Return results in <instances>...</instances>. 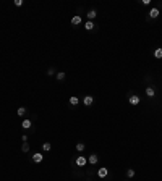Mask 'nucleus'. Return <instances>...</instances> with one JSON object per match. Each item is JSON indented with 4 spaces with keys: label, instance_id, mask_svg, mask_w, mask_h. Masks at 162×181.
<instances>
[{
    "label": "nucleus",
    "instance_id": "nucleus-11",
    "mask_svg": "<svg viewBox=\"0 0 162 181\" xmlns=\"http://www.w3.org/2000/svg\"><path fill=\"white\" fill-rule=\"evenodd\" d=\"M96 16H97V13H96V10H91V11H88V18H89V21H92Z\"/></svg>",
    "mask_w": 162,
    "mask_h": 181
},
{
    "label": "nucleus",
    "instance_id": "nucleus-13",
    "mask_svg": "<svg viewBox=\"0 0 162 181\" xmlns=\"http://www.w3.org/2000/svg\"><path fill=\"white\" fill-rule=\"evenodd\" d=\"M78 104H80V99H78V97H75V95H73V97H70V105H78Z\"/></svg>",
    "mask_w": 162,
    "mask_h": 181
},
{
    "label": "nucleus",
    "instance_id": "nucleus-6",
    "mask_svg": "<svg viewBox=\"0 0 162 181\" xmlns=\"http://www.w3.org/2000/svg\"><path fill=\"white\" fill-rule=\"evenodd\" d=\"M71 24H73V26H78V24H81V16H73V18H71Z\"/></svg>",
    "mask_w": 162,
    "mask_h": 181
},
{
    "label": "nucleus",
    "instance_id": "nucleus-16",
    "mask_svg": "<svg viewBox=\"0 0 162 181\" xmlns=\"http://www.w3.org/2000/svg\"><path fill=\"white\" fill-rule=\"evenodd\" d=\"M18 117H23V115H25V113H26V108L25 107H20V108H18Z\"/></svg>",
    "mask_w": 162,
    "mask_h": 181
},
{
    "label": "nucleus",
    "instance_id": "nucleus-18",
    "mask_svg": "<svg viewBox=\"0 0 162 181\" xmlns=\"http://www.w3.org/2000/svg\"><path fill=\"white\" fill-rule=\"evenodd\" d=\"M55 79H57V81H63V79H65V73H63V71H62V73H58Z\"/></svg>",
    "mask_w": 162,
    "mask_h": 181
},
{
    "label": "nucleus",
    "instance_id": "nucleus-22",
    "mask_svg": "<svg viewBox=\"0 0 162 181\" xmlns=\"http://www.w3.org/2000/svg\"><path fill=\"white\" fill-rule=\"evenodd\" d=\"M141 3L143 5H149V3H151V0H141Z\"/></svg>",
    "mask_w": 162,
    "mask_h": 181
},
{
    "label": "nucleus",
    "instance_id": "nucleus-15",
    "mask_svg": "<svg viewBox=\"0 0 162 181\" xmlns=\"http://www.w3.org/2000/svg\"><path fill=\"white\" fill-rule=\"evenodd\" d=\"M154 57H156V58H162V49H160V47L154 50Z\"/></svg>",
    "mask_w": 162,
    "mask_h": 181
},
{
    "label": "nucleus",
    "instance_id": "nucleus-9",
    "mask_svg": "<svg viewBox=\"0 0 162 181\" xmlns=\"http://www.w3.org/2000/svg\"><path fill=\"white\" fill-rule=\"evenodd\" d=\"M154 94H156V90H154V87H146V95L148 97H154Z\"/></svg>",
    "mask_w": 162,
    "mask_h": 181
},
{
    "label": "nucleus",
    "instance_id": "nucleus-1",
    "mask_svg": "<svg viewBox=\"0 0 162 181\" xmlns=\"http://www.w3.org/2000/svg\"><path fill=\"white\" fill-rule=\"evenodd\" d=\"M83 104H84L86 107H89V105H92L94 104V97L92 95H86L84 99H83Z\"/></svg>",
    "mask_w": 162,
    "mask_h": 181
},
{
    "label": "nucleus",
    "instance_id": "nucleus-17",
    "mask_svg": "<svg viewBox=\"0 0 162 181\" xmlns=\"http://www.w3.org/2000/svg\"><path fill=\"white\" fill-rule=\"evenodd\" d=\"M76 150H78V152H83V150H84V144H83V142H78V144H76Z\"/></svg>",
    "mask_w": 162,
    "mask_h": 181
},
{
    "label": "nucleus",
    "instance_id": "nucleus-8",
    "mask_svg": "<svg viewBox=\"0 0 162 181\" xmlns=\"http://www.w3.org/2000/svg\"><path fill=\"white\" fill-rule=\"evenodd\" d=\"M88 162H89V163H91V165H96V163H97V155H96V154H92V155H89V159H88Z\"/></svg>",
    "mask_w": 162,
    "mask_h": 181
},
{
    "label": "nucleus",
    "instance_id": "nucleus-10",
    "mask_svg": "<svg viewBox=\"0 0 162 181\" xmlns=\"http://www.w3.org/2000/svg\"><path fill=\"white\" fill-rule=\"evenodd\" d=\"M21 126H23L25 129H28V128H31V126H33V123H31V120H23Z\"/></svg>",
    "mask_w": 162,
    "mask_h": 181
},
{
    "label": "nucleus",
    "instance_id": "nucleus-4",
    "mask_svg": "<svg viewBox=\"0 0 162 181\" xmlns=\"http://www.w3.org/2000/svg\"><path fill=\"white\" fill-rule=\"evenodd\" d=\"M86 163H88V160H86L83 155H80V157L76 159V165H78V167H84Z\"/></svg>",
    "mask_w": 162,
    "mask_h": 181
},
{
    "label": "nucleus",
    "instance_id": "nucleus-7",
    "mask_svg": "<svg viewBox=\"0 0 162 181\" xmlns=\"http://www.w3.org/2000/svg\"><path fill=\"white\" fill-rule=\"evenodd\" d=\"M149 16H151L152 20H154V18H157V16H159V8H151V11H149Z\"/></svg>",
    "mask_w": 162,
    "mask_h": 181
},
{
    "label": "nucleus",
    "instance_id": "nucleus-21",
    "mask_svg": "<svg viewBox=\"0 0 162 181\" xmlns=\"http://www.w3.org/2000/svg\"><path fill=\"white\" fill-rule=\"evenodd\" d=\"M23 150H25V152H28V150H29V146H28V144L25 142V144H23Z\"/></svg>",
    "mask_w": 162,
    "mask_h": 181
},
{
    "label": "nucleus",
    "instance_id": "nucleus-3",
    "mask_svg": "<svg viewBox=\"0 0 162 181\" xmlns=\"http://www.w3.org/2000/svg\"><path fill=\"white\" fill-rule=\"evenodd\" d=\"M33 160L36 162V163H41V162H42V160H44V155H42V154H41V152H36V154L33 155Z\"/></svg>",
    "mask_w": 162,
    "mask_h": 181
},
{
    "label": "nucleus",
    "instance_id": "nucleus-2",
    "mask_svg": "<svg viewBox=\"0 0 162 181\" xmlns=\"http://www.w3.org/2000/svg\"><path fill=\"white\" fill-rule=\"evenodd\" d=\"M107 175H109V170H107L105 167H102V168H99V170H97V176L99 178H105Z\"/></svg>",
    "mask_w": 162,
    "mask_h": 181
},
{
    "label": "nucleus",
    "instance_id": "nucleus-14",
    "mask_svg": "<svg viewBox=\"0 0 162 181\" xmlns=\"http://www.w3.org/2000/svg\"><path fill=\"white\" fill-rule=\"evenodd\" d=\"M52 149V146H50V142H44L42 144V150H44V152H49V150Z\"/></svg>",
    "mask_w": 162,
    "mask_h": 181
},
{
    "label": "nucleus",
    "instance_id": "nucleus-20",
    "mask_svg": "<svg viewBox=\"0 0 162 181\" xmlns=\"http://www.w3.org/2000/svg\"><path fill=\"white\" fill-rule=\"evenodd\" d=\"M23 5V0H15V7H21Z\"/></svg>",
    "mask_w": 162,
    "mask_h": 181
},
{
    "label": "nucleus",
    "instance_id": "nucleus-12",
    "mask_svg": "<svg viewBox=\"0 0 162 181\" xmlns=\"http://www.w3.org/2000/svg\"><path fill=\"white\" fill-rule=\"evenodd\" d=\"M84 28H86V31H92V29H94V23L92 21H86Z\"/></svg>",
    "mask_w": 162,
    "mask_h": 181
},
{
    "label": "nucleus",
    "instance_id": "nucleus-19",
    "mask_svg": "<svg viewBox=\"0 0 162 181\" xmlns=\"http://www.w3.org/2000/svg\"><path fill=\"white\" fill-rule=\"evenodd\" d=\"M127 176H128V178H133V176H135V170H133V168H130V170L127 171Z\"/></svg>",
    "mask_w": 162,
    "mask_h": 181
},
{
    "label": "nucleus",
    "instance_id": "nucleus-5",
    "mask_svg": "<svg viewBox=\"0 0 162 181\" xmlns=\"http://www.w3.org/2000/svg\"><path fill=\"white\" fill-rule=\"evenodd\" d=\"M128 102H130L131 105H138V104H140V102H141V99L138 97V95H131V97L128 99Z\"/></svg>",
    "mask_w": 162,
    "mask_h": 181
}]
</instances>
